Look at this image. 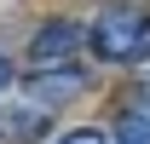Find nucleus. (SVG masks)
<instances>
[{
	"label": "nucleus",
	"mask_w": 150,
	"mask_h": 144,
	"mask_svg": "<svg viewBox=\"0 0 150 144\" xmlns=\"http://www.w3.org/2000/svg\"><path fill=\"white\" fill-rule=\"evenodd\" d=\"M81 40H87V29L75 18H46L35 35H29V58H35V64H69V52Z\"/></svg>",
	"instance_id": "obj_3"
},
{
	"label": "nucleus",
	"mask_w": 150,
	"mask_h": 144,
	"mask_svg": "<svg viewBox=\"0 0 150 144\" xmlns=\"http://www.w3.org/2000/svg\"><path fill=\"white\" fill-rule=\"evenodd\" d=\"M133 87H139V92L150 98V69H139V81H133Z\"/></svg>",
	"instance_id": "obj_8"
},
{
	"label": "nucleus",
	"mask_w": 150,
	"mask_h": 144,
	"mask_svg": "<svg viewBox=\"0 0 150 144\" xmlns=\"http://www.w3.org/2000/svg\"><path fill=\"white\" fill-rule=\"evenodd\" d=\"M46 133L40 109H0V144H35Z\"/></svg>",
	"instance_id": "obj_4"
},
{
	"label": "nucleus",
	"mask_w": 150,
	"mask_h": 144,
	"mask_svg": "<svg viewBox=\"0 0 150 144\" xmlns=\"http://www.w3.org/2000/svg\"><path fill=\"white\" fill-rule=\"evenodd\" d=\"M12 81H18V69H12V58H0V92L12 87Z\"/></svg>",
	"instance_id": "obj_7"
},
{
	"label": "nucleus",
	"mask_w": 150,
	"mask_h": 144,
	"mask_svg": "<svg viewBox=\"0 0 150 144\" xmlns=\"http://www.w3.org/2000/svg\"><path fill=\"white\" fill-rule=\"evenodd\" d=\"M115 144H150V104H133L115 115Z\"/></svg>",
	"instance_id": "obj_5"
},
{
	"label": "nucleus",
	"mask_w": 150,
	"mask_h": 144,
	"mask_svg": "<svg viewBox=\"0 0 150 144\" xmlns=\"http://www.w3.org/2000/svg\"><path fill=\"white\" fill-rule=\"evenodd\" d=\"M87 46L104 64H144L150 58V12H139V6H104L87 23Z\"/></svg>",
	"instance_id": "obj_1"
},
{
	"label": "nucleus",
	"mask_w": 150,
	"mask_h": 144,
	"mask_svg": "<svg viewBox=\"0 0 150 144\" xmlns=\"http://www.w3.org/2000/svg\"><path fill=\"white\" fill-rule=\"evenodd\" d=\"M52 144H110L98 127H75V133H64V138H52Z\"/></svg>",
	"instance_id": "obj_6"
},
{
	"label": "nucleus",
	"mask_w": 150,
	"mask_h": 144,
	"mask_svg": "<svg viewBox=\"0 0 150 144\" xmlns=\"http://www.w3.org/2000/svg\"><path fill=\"white\" fill-rule=\"evenodd\" d=\"M23 92L40 104H69V98H81L87 92V69H75V64H46V69H35L29 81H23Z\"/></svg>",
	"instance_id": "obj_2"
}]
</instances>
